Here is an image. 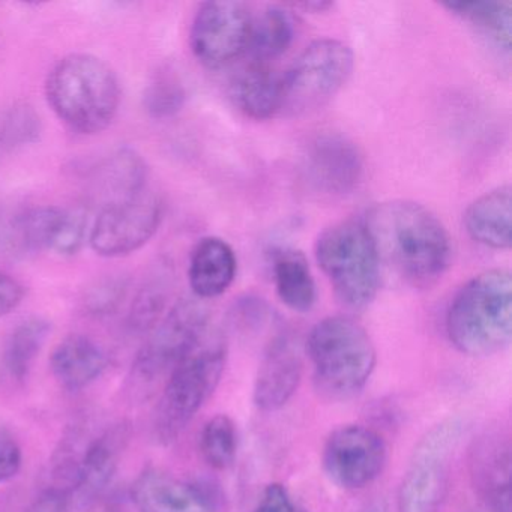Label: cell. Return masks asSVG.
<instances>
[{"label":"cell","instance_id":"cell-19","mask_svg":"<svg viewBox=\"0 0 512 512\" xmlns=\"http://www.w3.org/2000/svg\"><path fill=\"white\" fill-rule=\"evenodd\" d=\"M67 214V209L58 206L26 209L2 229L0 247L13 257H28L44 250H55Z\"/></svg>","mask_w":512,"mask_h":512},{"label":"cell","instance_id":"cell-23","mask_svg":"<svg viewBox=\"0 0 512 512\" xmlns=\"http://www.w3.org/2000/svg\"><path fill=\"white\" fill-rule=\"evenodd\" d=\"M235 106L254 121L271 119L283 110V74L275 73L268 64L253 62L232 82Z\"/></svg>","mask_w":512,"mask_h":512},{"label":"cell","instance_id":"cell-22","mask_svg":"<svg viewBox=\"0 0 512 512\" xmlns=\"http://www.w3.org/2000/svg\"><path fill=\"white\" fill-rule=\"evenodd\" d=\"M512 191L509 185L478 197L464 214V227L473 241L493 250L511 247Z\"/></svg>","mask_w":512,"mask_h":512},{"label":"cell","instance_id":"cell-25","mask_svg":"<svg viewBox=\"0 0 512 512\" xmlns=\"http://www.w3.org/2000/svg\"><path fill=\"white\" fill-rule=\"evenodd\" d=\"M295 38V20L286 8L269 5L257 19L253 17L247 50L254 62L266 64L283 55Z\"/></svg>","mask_w":512,"mask_h":512},{"label":"cell","instance_id":"cell-17","mask_svg":"<svg viewBox=\"0 0 512 512\" xmlns=\"http://www.w3.org/2000/svg\"><path fill=\"white\" fill-rule=\"evenodd\" d=\"M89 185L103 208L116 205L148 190V166L133 149H118L91 170Z\"/></svg>","mask_w":512,"mask_h":512},{"label":"cell","instance_id":"cell-13","mask_svg":"<svg viewBox=\"0 0 512 512\" xmlns=\"http://www.w3.org/2000/svg\"><path fill=\"white\" fill-rule=\"evenodd\" d=\"M305 172L317 191L329 196L352 193L364 175V158L358 146L340 133L314 137L305 154Z\"/></svg>","mask_w":512,"mask_h":512},{"label":"cell","instance_id":"cell-31","mask_svg":"<svg viewBox=\"0 0 512 512\" xmlns=\"http://www.w3.org/2000/svg\"><path fill=\"white\" fill-rule=\"evenodd\" d=\"M187 92L181 80L172 71L158 74L143 95L146 112L155 119H167L181 112Z\"/></svg>","mask_w":512,"mask_h":512},{"label":"cell","instance_id":"cell-38","mask_svg":"<svg viewBox=\"0 0 512 512\" xmlns=\"http://www.w3.org/2000/svg\"><path fill=\"white\" fill-rule=\"evenodd\" d=\"M296 7L305 8V10L308 11L316 10L322 13V11H326L329 10V8L334 7V4H329V2H308V4H299L296 5Z\"/></svg>","mask_w":512,"mask_h":512},{"label":"cell","instance_id":"cell-1","mask_svg":"<svg viewBox=\"0 0 512 512\" xmlns=\"http://www.w3.org/2000/svg\"><path fill=\"white\" fill-rule=\"evenodd\" d=\"M379 257L401 280L427 286L449 268L451 238L434 212L410 200L379 203L364 218Z\"/></svg>","mask_w":512,"mask_h":512},{"label":"cell","instance_id":"cell-12","mask_svg":"<svg viewBox=\"0 0 512 512\" xmlns=\"http://www.w3.org/2000/svg\"><path fill=\"white\" fill-rule=\"evenodd\" d=\"M160 196L145 190L133 199L101 209L91 230V245L103 257H122L151 241L163 220Z\"/></svg>","mask_w":512,"mask_h":512},{"label":"cell","instance_id":"cell-6","mask_svg":"<svg viewBox=\"0 0 512 512\" xmlns=\"http://www.w3.org/2000/svg\"><path fill=\"white\" fill-rule=\"evenodd\" d=\"M316 259L344 307L364 310L380 287V262L362 220L332 224L316 241Z\"/></svg>","mask_w":512,"mask_h":512},{"label":"cell","instance_id":"cell-14","mask_svg":"<svg viewBox=\"0 0 512 512\" xmlns=\"http://www.w3.org/2000/svg\"><path fill=\"white\" fill-rule=\"evenodd\" d=\"M469 472L476 496L491 512H512V446L506 431H485L475 439Z\"/></svg>","mask_w":512,"mask_h":512},{"label":"cell","instance_id":"cell-37","mask_svg":"<svg viewBox=\"0 0 512 512\" xmlns=\"http://www.w3.org/2000/svg\"><path fill=\"white\" fill-rule=\"evenodd\" d=\"M70 491L53 487L41 493L25 512H68Z\"/></svg>","mask_w":512,"mask_h":512},{"label":"cell","instance_id":"cell-11","mask_svg":"<svg viewBox=\"0 0 512 512\" xmlns=\"http://www.w3.org/2000/svg\"><path fill=\"white\" fill-rule=\"evenodd\" d=\"M253 16L242 2H206L191 26L190 44L200 64L220 70L247 50Z\"/></svg>","mask_w":512,"mask_h":512},{"label":"cell","instance_id":"cell-5","mask_svg":"<svg viewBox=\"0 0 512 512\" xmlns=\"http://www.w3.org/2000/svg\"><path fill=\"white\" fill-rule=\"evenodd\" d=\"M227 347L214 329L172 373L155 410L154 433L158 442H175L220 385L226 368Z\"/></svg>","mask_w":512,"mask_h":512},{"label":"cell","instance_id":"cell-26","mask_svg":"<svg viewBox=\"0 0 512 512\" xmlns=\"http://www.w3.org/2000/svg\"><path fill=\"white\" fill-rule=\"evenodd\" d=\"M455 16L472 23L485 37L509 53L512 35L511 2H448L443 4Z\"/></svg>","mask_w":512,"mask_h":512},{"label":"cell","instance_id":"cell-15","mask_svg":"<svg viewBox=\"0 0 512 512\" xmlns=\"http://www.w3.org/2000/svg\"><path fill=\"white\" fill-rule=\"evenodd\" d=\"M131 500L139 512H220L208 485L176 478L157 467H146L137 476Z\"/></svg>","mask_w":512,"mask_h":512},{"label":"cell","instance_id":"cell-10","mask_svg":"<svg viewBox=\"0 0 512 512\" xmlns=\"http://www.w3.org/2000/svg\"><path fill=\"white\" fill-rule=\"evenodd\" d=\"M388 446L373 428L349 424L335 428L322 452V466L329 481L344 490H361L382 475Z\"/></svg>","mask_w":512,"mask_h":512},{"label":"cell","instance_id":"cell-4","mask_svg":"<svg viewBox=\"0 0 512 512\" xmlns=\"http://www.w3.org/2000/svg\"><path fill=\"white\" fill-rule=\"evenodd\" d=\"M307 353L314 386L325 400L346 401L364 391L376 368V347L352 317L332 316L311 329Z\"/></svg>","mask_w":512,"mask_h":512},{"label":"cell","instance_id":"cell-27","mask_svg":"<svg viewBox=\"0 0 512 512\" xmlns=\"http://www.w3.org/2000/svg\"><path fill=\"white\" fill-rule=\"evenodd\" d=\"M52 326L47 320L32 317L20 323L8 338L4 364L13 379L25 380L35 359L49 338Z\"/></svg>","mask_w":512,"mask_h":512},{"label":"cell","instance_id":"cell-32","mask_svg":"<svg viewBox=\"0 0 512 512\" xmlns=\"http://www.w3.org/2000/svg\"><path fill=\"white\" fill-rule=\"evenodd\" d=\"M127 290V278L121 275H112L98 281L86 295V311L95 317L109 316L124 302Z\"/></svg>","mask_w":512,"mask_h":512},{"label":"cell","instance_id":"cell-7","mask_svg":"<svg viewBox=\"0 0 512 512\" xmlns=\"http://www.w3.org/2000/svg\"><path fill=\"white\" fill-rule=\"evenodd\" d=\"M463 427L461 419L448 418L422 436L401 478L398 512H439Z\"/></svg>","mask_w":512,"mask_h":512},{"label":"cell","instance_id":"cell-35","mask_svg":"<svg viewBox=\"0 0 512 512\" xmlns=\"http://www.w3.org/2000/svg\"><path fill=\"white\" fill-rule=\"evenodd\" d=\"M22 464L23 452L19 443L8 434H0V484L16 478Z\"/></svg>","mask_w":512,"mask_h":512},{"label":"cell","instance_id":"cell-2","mask_svg":"<svg viewBox=\"0 0 512 512\" xmlns=\"http://www.w3.org/2000/svg\"><path fill=\"white\" fill-rule=\"evenodd\" d=\"M452 346L473 358L508 349L512 340V278L506 269H491L467 281L446 313Z\"/></svg>","mask_w":512,"mask_h":512},{"label":"cell","instance_id":"cell-33","mask_svg":"<svg viewBox=\"0 0 512 512\" xmlns=\"http://www.w3.org/2000/svg\"><path fill=\"white\" fill-rule=\"evenodd\" d=\"M86 227H88V220H86L85 212L80 209L68 211L67 220H65L64 229L59 235L58 242H56L55 250L59 254H67V256L76 254L85 242Z\"/></svg>","mask_w":512,"mask_h":512},{"label":"cell","instance_id":"cell-9","mask_svg":"<svg viewBox=\"0 0 512 512\" xmlns=\"http://www.w3.org/2000/svg\"><path fill=\"white\" fill-rule=\"evenodd\" d=\"M353 64L352 49L343 41H314L283 74L281 112L302 115L325 106L346 85Z\"/></svg>","mask_w":512,"mask_h":512},{"label":"cell","instance_id":"cell-34","mask_svg":"<svg viewBox=\"0 0 512 512\" xmlns=\"http://www.w3.org/2000/svg\"><path fill=\"white\" fill-rule=\"evenodd\" d=\"M253 512H305L280 482L266 485Z\"/></svg>","mask_w":512,"mask_h":512},{"label":"cell","instance_id":"cell-18","mask_svg":"<svg viewBox=\"0 0 512 512\" xmlns=\"http://www.w3.org/2000/svg\"><path fill=\"white\" fill-rule=\"evenodd\" d=\"M130 439V425L121 422L107 428L79 454L74 488L83 497H95L112 482L125 445Z\"/></svg>","mask_w":512,"mask_h":512},{"label":"cell","instance_id":"cell-24","mask_svg":"<svg viewBox=\"0 0 512 512\" xmlns=\"http://www.w3.org/2000/svg\"><path fill=\"white\" fill-rule=\"evenodd\" d=\"M272 275L278 298L296 313H307L317 301V287L304 253L278 248L272 256Z\"/></svg>","mask_w":512,"mask_h":512},{"label":"cell","instance_id":"cell-36","mask_svg":"<svg viewBox=\"0 0 512 512\" xmlns=\"http://www.w3.org/2000/svg\"><path fill=\"white\" fill-rule=\"evenodd\" d=\"M25 295V286L16 277L0 271V319L17 310Z\"/></svg>","mask_w":512,"mask_h":512},{"label":"cell","instance_id":"cell-39","mask_svg":"<svg viewBox=\"0 0 512 512\" xmlns=\"http://www.w3.org/2000/svg\"><path fill=\"white\" fill-rule=\"evenodd\" d=\"M86 512H121L118 508L112 505H98L94 508L88 509Z\"/></svg>","mask_w":512,"mask_h":512},{"label":"cell","instance_id":"cell-28","mask_svg":"<svg viewBox=\"0 0 512 512\" xmlns=\"http://www.w3.org/2000/svg\"><path fill=\"white\" fill-rule=\"evenodd\" d=\"M170 286L167 274L154 272L145 281L128 313V328L137 334H148L163 319L169 302Z\"/></svg>","mask_w":512,"mask_h":512},{"label":"cell","instance_id":"cell-20","mask_svg":"<svg viewBox=\"0 0 512 512\" xmlns=\"http://www.w3.org/2000/svg\"><path fill=\"white\" fill-rule=\"evenodd\" d=\"M238 271L235 251L224 239H200L191 254L188 280L199 299L218 298L232 286Z\"/></svg>","mask_w":512,"mask_h":512},{"label":"cell","instance_id":"cell-8","mask_svg":"<svg viewBox=\"0 0 512 512\" xmlns=\"http://www.w3.org/2000/svg\"><path fill=\"white\" fill-rule=\"evenodd\" d=\"M214 331L211 313L196 299H181L169 308L137 353L133 380L139 386L172 373Z\"/></svg>","mask_w":512,"mask_h":512},{"label":"cell","instance_id":"cell-3","mask_svg":"<svg viewBox=\"0 0 512 512\" xmlns=\"http://www.w3.org/2000/svg\"><path fill=\"white\" fill-rule=\"evenodd\" d=\"M46 98L67 127L92 136L115 121L121 106V86L106 62L76 53L65 56L50 70Z\"/></svg>","mask_w":512,"mask_h":512},{"label":"cell","instance_id":"cell-30","mask_svg":"<svg viewBox=\"0 0 512 512\" xmlns=\"http://www.w3.org/2000/svg\"><path fill=\"white\" fill-rule=\"evenodd\" d=\"M200 454L212 469L226 470L238 454V428L230 416L217 415L203 425Z\"/></svg>","mask_w":512,"mask_h":512},{"label":"cell","instance_id":"cell-29","mask_svg":"<svg viewBox=\"0 0 512 512\" xmlns=\"http://www.w3.org/2000/svg\"><path fill=\"white\" fill-rule=\"evenodd\" d=\"M40 115L28 103H14L0 110V163L11 152L40 139Z\"/></svg>","mask_w":512,"mask_h":512},{"label":"cell","instance_id":"cell-21","mask_svg":"<svg viewBox=\"0 0 512 512\" xmlns=\"http://www.w3.org/2000/svg\"><path fill=\"white\" fill-rule=\"evenodd\" d=\"M109 364L103 347L86 337L70 335L58 344L50 358L53 376L67 391L76 392L94 383Z\"/></svg>","mask_w":512,"mask_h":512},{"label":"cell","instance_id":"cell-16","mask_svg":"<svg viewBox=\"0 0 512 512\" xmlns=\"http://www.w3.org/2000/svg\"><path fill=\"white\" fill-rule=\"evenodd\" d=\"M302 379V358L292 338L277 335L266 347L254 382L253 400L262 412L283 409L298 391Z\"/></svg>","mask_w":512,"mask_h":512}]
</instances>
